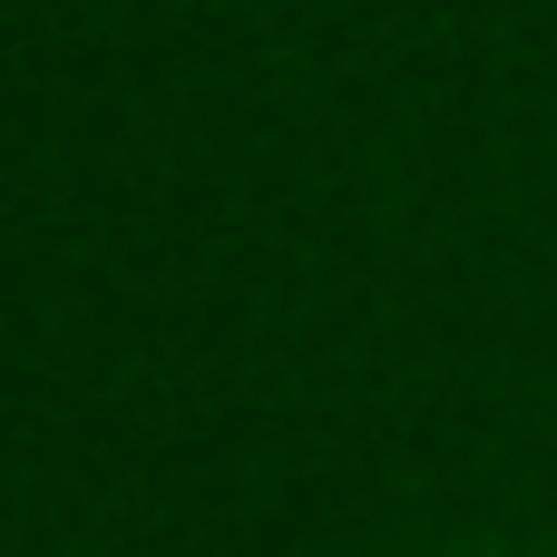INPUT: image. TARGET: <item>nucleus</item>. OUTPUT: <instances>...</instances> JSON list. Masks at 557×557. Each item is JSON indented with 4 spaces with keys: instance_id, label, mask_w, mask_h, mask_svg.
<instances>
[]
</instances>
